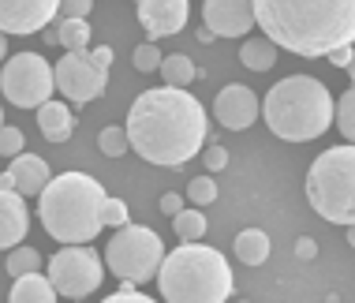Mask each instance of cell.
Here are the masks:
<instances>
[{"mask_svg":"<svg viewBox=\"0 0 355 303\" xmlns=\"http://www.w3.org/2000/svg\"><path fill=\"white\" fill-rule=\"evenodd\" d=\"M214 116L220 120V128H228V131H247L258 116H262V101H258V94L251 87L228 83L214 101Z\"/></svg>","mask_w":355,"mask_h":303,"instance_id":"cell-12","label":"cell"},{"mask_svg":"<svg viewBox=\"0 0 355 303\" xmlns=\"http://www.w3.org/2000/svg\"><path fill=\"white\" fill-rule=\"evenodd\" d=\"M8 56V37H4V31H0V60Z\"/></svg>","mask_w":355,"mask_h":303,"instance_id":"cell-40","label":"cell"},{"mask_svg":"<svg viewBox=\"0 0 355 303\" xmlns=\"http://www.w3.org/2000/svg\"><path fill=\"white\" fill-rule=\"evenodd\" d=\"M42 37H45L49 45H60V34H56V23H49V26H45V31H42Z\"/></svg>","mask_w":355,"mask_h":303,"instance_id":"cell-38","label":"cell"},{"mask_svg":"<svg viewBox=\"0 0 355 303\" xmlns=\"http://www.w3.org/2000/svg\"><path fill=\"white\" fill-rule=\"evenodd\" d=\"M161 79H165V87H191V83L198 79V68H195V60L184 53H172L161 60Z\"/></svg>","mask_w":355,"mask_h":303,"instance_id":"cell-21","label":"cell"},{"mask_svg":"<svg viewBox=\"0 0 355 303\" xmlns=\"http://www.w3.org/2000/svg\"><path fill=\"white\" fill-rule=\"evenodd\" d=\"M0 128H4V112H0Z\"/></svg>","mask_w":355,"mask_h":303,"instance_id":"cell-43","label":"cell"},{"mask_svg":"<svg viewBox=\"0 0 355 303\" xmlns=\"http://www.w3.org/2000/svg\"><path fill=\"white\" fill-rule=\"evenodd\" d=\"M90 56H94V64H98V68H105V71L112 68V49H109V45H98V49H90Z\"/></svg>","mask_w":355,"mask_h":303,"instance_id":"cell-36","label":"cell"},{"mask_svg":"<svg viewBox=\"0 0 355 303\" xmlns=\"http://www.w3.org/2000/svg\"><path fill=\"white\" fill-rule=\"evenodd\" d=\"M214 37H217V34L209 31V26H206V31H198V42H206V45H209V42H214Z\"/></svg>","mask_w":355,"mask_h":303,"instance_id":"cell-39","label":"cell"},{"mask_svg":"<svg viewBox=\"0 0 355 303\" xmlns=\"http://www.w3.org/2000/svg\"><path fill=\"white\" fill-rule=\"evenodd\" d=\"M314 251H318V248H314V240H306V236L295 243V254H303V259H314Z\"/></svg>","mask_w":355,"mask_h":303,"instance_id":"cell-37","label":"cell"},{"mask_svg":"<svg viewBox=\"0 0 355 303\" xmlns=\"http://www.w3.org/2000/svg\"><path fill=\"white\" fill-rule=\"evenodd\" d=\"M344 71H348V79H352V87H355V56H352V64H348Z\"/></svg>","mask_w":355,"mask_h":303,"instance_id":"cell-41","label":"cell"},{"mask_svg":"<svg viewBox=\"0 0 355 303\" xmlns=\"http://www.w3.org/2000/svg\"><path fill=\"white\" fill-rule=\"evenodd\" d=\"M352 56H355V45H337V49H333L329 56H325V60H329L333 68H348V64H352Z\"/></svg>","mask_w":355,"mask_h":303,"instance_id":"cell-34","label":"cell"},{"mask_svg":"<svg viewBox=\"0 0 355 303\" xmlns=\"http://www.w3.org/2000/svg\"><path fill=\"white\" fill-rule=\"evenodd\" d=\"M258 31L295 56L355 45V0H254Z\"/></svg>","mask_w":355,"mask_h":303,"instance_id":"cell-2","label":"cell"},{"mask_svg":"<svg viewBox=\"0 0 355 303\" xmlns=\"http://www.w3.org/2000/svg\"><path fill=\"white\" fill-rule=\"evenodd\" d=\"M49 281L64 300H86L101 288L105 262L90 243H64L49 259Z\"/></svg>","mask_w":355,"mask_h":303,"instance_id":"cell-9","label":"cell"},{"mask_svg":"<svg viewBox=\"0 0 355 303\" xmlns=\"http://www.w3.org/2000/svg\"><path fill=\"white\" fill-rule=\"evenodd\" d=\"M101 303H157V300H150V296H142V292H135V288H120V292H112V296H105Z\"/></svg>","mask_w":355,"mask_h":303,"instance_id":"cell-33","label":"cell"},{"mask_svg":"<svg viewBox=\"0 0 355 303\" xmlns=\"http://www.w3.org/2000/svg\"><path fill=\"white\" fill-rule=\"evenodd\" d=\"M0 90L15 109H37L53 98L56 75L53 64L37 53H15L12 60H4L0 68Z\"/></svg>","mask_w":355,"mask_h":303,"instance_id":"cell-8","label":"cell"},{"mask_svg":"<svg viewBox=\"0 0 355 303\" xmlns=\"http://www.w3.org/2000/svg\"><path fill=\"white\" fill-rule=\"evenodd\" d=\"M187 198H191V202H195V206H209V202H217V180L214 176H195V180H191V184H187Z\"/></svg>","mask_w":355,"mask_h":303,"instance_id":"cell-27","label":"cell"},{"mask_svg":"<svg viewBox=\"0 0 355 303\" xmlns=\"http://www.w3.org/2000/svg\"><path fill=\"white\" fill-rule=\"evenodd\" d=\"M37 128H42V135L49 139V143H68L71 131H75V116L64 101L49 98L45 105H37Z\"/></svg>","mask_w":355,"mask_h":303,"instance_id":"cell-17","label":"cell"},{"mask_svg":"<svg viewBox=\"0 0 355 303\" xmlns=\"http://www.w3.org/2000/svg\"><path fill=\"white\" fill-rule=\"evenodd\" d=\"M202 157H206V173H220V168H228V150L225 146H209Z\"/></svg>","mask_w":355,"mask_h":303,"instance_id":"cell-32","label":"cell"},{"mask_svg":"<svg viewBox=\"0 0 355 303\" xmlns=\"http://www.w3.org/2000/svg\"><path fill=\"white\" fill-rule=\"evenodd\" d=\"M60 0H0V31L4 34H37L56 19Z\"/></svg>","mask_w":355,"mask_h":303,"instance_id":"cell-11","label":"cell"},{"mask_svg":"<svg viewBox=\"0 0 355 303\" xmlns=\"http://www.w3.org/2000/svg\"><path fill=\"white\" fill-rule=\"evenodd\" d=\"M262 120L284 143H314L337 120V101L314 75H288L266 94Z\"/></svg>","mask_w":355,"mask_h":303,"instance_id":"cell-4","label":"cell"},{"mask_svg":"<svg viewBox=\"0 0 355 303\" xmlns=\"http://www.w3.org/2000/svg\"><path fill=\"white\" fill-rule=\"evenodd\" d=\"M105 187L86 173H60L37 195V217L56 243H90L105 229Z\"/></svg>","mask_w":355,"mask_h":303,"instance_id":"cell-3","label":"cell"},{"mask_svg":"<svg viewBox=\"0 0 355 303\" xmlns=\"http://www.w3.org/2000/svg\"><path fill=\"white\" fill-rule=\"evenodd\" d=\"M8 176H12L15 191L23 195V198H37V195L45 191V184L53 180L49 161L37 157V154H19V157H12V165H8Z\"/></svg>","mask_w":355,"mask_h":303,"instance_id":"cell-16","label":"cell"},{"mask_svg":"<svg viewBox=\"0 0 355 303\" xmlns=\"http://www.w3.org/2000/svg\"><path fill=\"white\" fill-rule=\"evenodd\" d=\"M232 251H236V259L243 262V266H262V262L270 259L273 243H270V236H266L262 229H243L232 240Z\"/></svg>","mask_w":355,"mask_h":303,"instance_id":"cell-19","label":"cell"},{"mask_svg":"<svg viewBox=\"0 0 355 303\" xmlns=\"http://www.w3.org/2000/svg\"><path fill=\"white\" fill-rule=\"evenodd\" d=\"M172 232H176L184 243L202 240L206 236V214L202 210H180L176 217H172Z\"/></svg>","mask_w":355,"mask_h":303,"instance_id":"cell-22","label":"cell"},{"mask_svg":"<svg viewBox=\"0 0 355 303\" xmlns=\"http://www.w3.org/2000/svg\"><path fill=\"white\" fill-rule=\"evenodd\" d=\"M180 210H184V198H180L176 191H165V195H161V214H168V217H176Z\"/></svg>","mask_w":355,"mask_h":303,"instance_id":"cell-35","label":"cell"},{"mask_svg":"<svg viewBox=\"0 0 355 303\" xmlns=\"http://www.w3.org/2000/svg\"><path fill=\"white\" fill-rule=\"evenodd\" d=\"M4 270L12 273V277H23V273H34L42 270V254H37L34 248H26V243H15L12 251H8V262Z\"/></svg>","mask_w":355,"mask_h":303,"instance_id":"cell-24","label":"cell"},{"mask_svg":"<svg viewBox=\"0 0 355 303\" xmlns=\"http://www.w3.org/2000/svg\"><path fill=\"white\" fill-rule=\"evenodd\" d=\"M23 154V131L19 128H0V157H19Z\"/></svg>","mask_w":355,"mask_h":303,"instance_id":"cell-30","label":"cell"},{"mask_svg":"<svg viewBox=\"0 0 355 303\" xmlns=\"http://www.w3.org/2000/svg\"><path fill=\"white\" fill-rule=\"evenodd\" d=\"M202 19L217 37H239L247 31H254V0H206Z\"/></svg>","mask_w":355,"mask_h":303,"instance_id":"cell-13","label":"cell"},{"mask_svg":"<svg viewBox=\"0 0 355 303\" xmlns=\"http://www.w3.org/2000/svg\"><path fill=\"white\" fill-rule=\"evenodd\" d=\"M56 34H60V45L68 53L90 45V23H86V19H60V23H56Z\"/></svg>","mask_w":355,"mask_h":303,"instance_id":"cell-23","label":"cell"},{"mask_svg":"<svg viewBox=\"0 0 355 303\" xmlns=\"http://www.w3.org/2000/svg\"><path fill=\"white\" fill-rule=\"evenodd\" d=\"M236 303H251V300H236Z\"/></svg>","mask_w":355,"mask_h":303,"instance_id":"cell-44","label":"cell"},{"mask_svg":"<svg viewBox=\"0 0 355 303\" xmlns=\"http://www.w3.org/2000/svg\"><path fill=\"white\" fill-rule=\"evenodd\" d=\"M60 300V292L53 288L49 273H23V277H15L12 285V296H8V303H56Z\"/></svg>","mask_w":355,"mask_h":303,"instance_id":"cell-18","label":"cell"},{"mask_svg":"<svg viewBox=\"0 0 355 303\" xmlns=\"http://www.w3.org/2000/svg\"><path fill=\"white\" fill-rule=\"evenodd\" d=\"M206 109L187 87L142 90L128 109V143L131 150L161 168L187 165L206 146Z\"/></svg>","mask_w":355,"mask_h":303,"instance_id":"cell-1","label":"cell"},{"mask_svg":"<svg viewBox=\"0 0 355 303\" xmlns=\"http://www.w3.org/2000/svg\"><path fill=\"white\" fill-rule=\"evenodd\" d=\"M348 243L355 248V225H348Z\"/></svg>","mask_w":355,"mask_h":303,"instance_id":"cell-42","label":"cell"},{"mask_svg":"<svg viewBox=\"0 0 355 303\" xmlns=\"http://www.w3.org/2000/svg\"><path fill=\"white\" fill-rule=\"evenodd\" d=\"M281 56V45L270 42V37H247L243 49H239V60L247 64L251 71H270Z\"/></svg>","mask_w":355,"mask_h":303,"instance_id":"cell-20","label":"cell"},{"mask_svg":"<svg viewBox=\"0 0 355 303\" xmlns=\"http://www.w3.org/2000/svg\"><path fill=\"white\" fill-rule=\"evenodd\" d=\"M53 75H56V90H60L68 101H75V105H90V101H98L105 94V87H109V71L98 68L94 56L86 49L64 53L60 60H56Z\"/></svg>","mask_w":355,"mask_h":303,"instance_id":"cell-10","label":"cell"},{"mask_svg":"<svg viewBox=\"0 0 355 303\" xmlns=\"http://www.w3.org/2000/svg\"><path fill=\"white\" fill-rule=\"evenodd\" d=\"M306 198L329 225H355V143L333 146L314 157L306 173Z\"/></svg>","mask_w":355,"mask_h":303,"instance_id":"cell-6","label":"cell"},{"mask_svg":"<svg viewBox=\"0 0 355 303\" xmlns=\"http://www.w3.org/2000/svg\"><path fill=\"white\" fill-rule=\"evenodd\" d=\"M94 0H60V19H86Z\"/></svg>","mask_w":355,"mask_h":303,"instance_id":"cell-31","label":"cell"},{"mask_svg":"<svg viewBox=\"0 0 355 303\" xmlns=\"http://www.w3.org/2000/svg\"><path fill=\"white\" fill-rule=\"evenodd\" d=\"M98 150L105 157H123L131 150L128 143V128H120V124H109V128H101V135H98Z\"/></svg>","mask_w":355,"mask_h":303,"instance_id":"cell-25","label":"cell"},{"mask_svg":"<svg viewBox=\"0 0 355 303\" xmlns=\"http://www.w3.org/2000/svg\"><path fill=\"white\" fill-rule=\"evenodd\" d=\"M161 262H165V240L146 225H120L105 248V266L123 285H142V281L157 277Z\"/></svg>","mask_w":355,"mask_h":303,"instance_id":"cell-7","label":"cell"},{"mask_svg":"<svg viewBox=\"0 0 355 303\" xmlns=\"http://www.w3.org/2000/svg\"><path fill=\"white\" fill-rule=\"evenodd\" d=\"M131 60H135L139 71H157L165 56H161V49H157L153 42H146V45H139V49H135V56H131Z\"/></svg>","mask_w":355,"mask_h":303,"instance_id":"cell-29","label":"cell"},{"mask_svg":"<svg viewBox=\"0 0 355 303\" xmlns=\"http://www.w3.org/2000/svg\"><path fill=\"white\" fill-rule=\"evenodd\" d=\"M187 19H191L187 0H139V23H142L150 42L180 34L187 26Z\"/></svg>","mask_w":355,"mask_h":303,"instance_id":"cell-14","label":"cell"},{"mask_svg":"<svg viewBox=\"0 0 355 303\" xmlns=\"http://www.w3.org/2000/svg\"><path fill=\"white\" fill-rule=\"evenodd\" d=\"M333 124L340 128V135L348 139V143H355V87L344 90V98L337 101V120Z\"/></svg>","mask_w":355,"mask_h":303,"instance_id":"cell-26","label":"cell"},{"mask_svg":"<svg viewBox=\"0 0 355 303\" xmlns=\"http://www.w3.org/2000/svg\"><path fill=\"white\" fill-rule=\"evenodd\" d=\"M101 221H105V229H120V225H128V221H131L128 202L109 195V198H105V210H101Z\"/></svg>","mask_w":355,"mask_h":303,"instance_id":"cell-28","label":"cell"},{"mask_svg":"<svg viewBox=\"0 0 355 303\" xmlns=\"http://www.w3.org/2000/svg\"><path fill=\"white\" fill-rule=\"evenodd\" d=\"M31 229V210L26 198L19 191H4L0 187V251H12Z\"/></svg>","mask_w":355,"mask_h":303,"instance_id":"cell-15","label":"cell"},{"mask_svg":"<svg viewBox=\"0 0 355 303\" xmlns=\"http://www.w3.org/2000/svg\"><path fill=\"white\" fill-rule=\"evenodd\" d=\"M157 288L165 303H225L232 296V270L217 248L198 240L180 243L176 251H165Z\"/></svg>","mask_w":355,"mask_h":303,"instance_id":"cell-5","label":"cell"}]
</instances>
